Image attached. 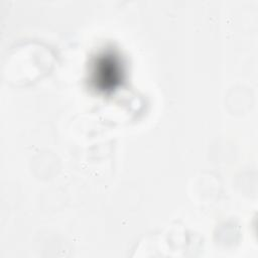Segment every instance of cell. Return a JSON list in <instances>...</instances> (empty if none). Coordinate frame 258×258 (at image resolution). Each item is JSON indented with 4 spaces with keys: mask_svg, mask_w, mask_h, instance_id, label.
Segmentation results:
<instances>
[{
    "mask_svg": "<svg viewBox=\"0 0 258 258\" xmlns=\"http://www.w3.org/2000/svg\"><path fill=\"white\" fill-rule=\"evenodd\" d=\"M56 62V53L48 44L26 40L10 49L4 62L3 75L11 85L28 86L51 73Z\"/></svg>",
    "mask_w": 258,
    "mask_h": 258,
    "instance_id": "obj_1",
    "label": "cell"
},
{
    "mask_svg": "<svg viewBox=\"0 0 258 258\" xmlns=\"http://www.w3.org/2000/svg\"><path fill=\"white\" fill-rule=\"evenodd\" d=\"M192 235L183 226L172 225L144 237L134 249L133 257L144 251L141 256H179L177 251L189 250Z\"/></svg>",
    "mask_w": 258,
    "mask_h": 258,
    "instance_id": "obj_2",
    "label": "cell"
}]
</instances>
